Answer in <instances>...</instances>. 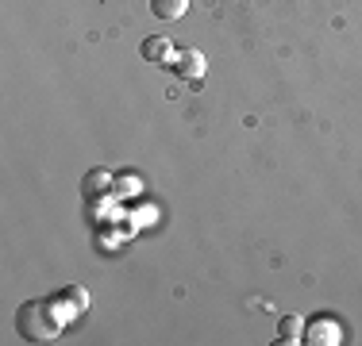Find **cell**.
Returning <instances> with one entry per match:
<instances>
[{
  "instance_id": "obj_1",
  "label": "cell",
  "mask_w": 362,
  "mask_h": 346,
  "mask_svg": "<svg viewBox=\"0 0 362 346\" xmlns=\"http://www.w3.org/2000/svg\"><path fill=\"white\" fill-rule=\"evenodd\" d=\"M54 308H58L54 300H28V304L16 311V331H20V339H28V342L54 339L58 327H62V316Z\"/></svg>"
},
{
  "instance_id": "obj_2",
  "label": "cell",
  "mask_w": 362,
  "mask_h": 346,
  "mask_svg": "<svg viewBox=\"0 0 362 346\" xmlns=\"http://www.w3.org/2000/svg\"><path fill=\"white\" fill-rule=\"evenodd\" d=\"M170 66L177 69V77H189V81H201L204 69H209V62H204L201 50H177V54L170 58Z\"/></svg>"
},
{
  "instance_id": "obj_3",
  "label": "cell",
  "mask_w": 362,
  "mask_h": 346,
  "mask_svg": "<svg viewBox=\"0 0 362 346\" xmlns=\"http://www.w3.org/2000/svg\"><path fill=\"white\" fill-rule=\"evenodd\" d=\"M305 342H313V346H335V342H339V327H335L327 316H320V319H313V323L305 327Z\"/></svg>"
},
{
  "instance_id": "obj_4",
  "label": "cell",
  "mask_w": 362,
  "mask_h": 346,
  "mask_svg": "<svg viewBox=\"0 0 362 346\" xmlns=\"http://www.w3.org/2000/svg\"><path fill=\"white\" fill-rule=\"evenodd\" d=\"M139 54L146 58V62H154V66H170V58H174V42H170L166 35H154V39H143Z\"/></svg>"
},
{
  "instance_id": "obj_5",
  "label": "cell",
  "mask_w": 362,
  "mask_h": 346,
  "mask_svg": "<svg viewBox=\"0 0 362 346\" xmlns=\"http://www.w3.org/2000/svg\"><path fill=\"white\" fill-rule=\"evenodd\" d=\"M305 327H308V323H305L300 316H281V319H278V339L289 342V346H293V342H305Z\"/></svg>"
},
{
  "instance_id": "obj_6",
  "label": "cell",
  "mask_w": 362,
  "mask_h": 346,
  "mask_svg": "<svg viewBox=\"0 0 362 346\" xmlns=\"http://www.w3.org/2000/svg\"><path fill=\"white\" fill-rule=\"evenodd\" d=\"M151 12L158 16V20L174 23V20H181V16L189 12V0H151Z\"/></svg>"
},
{
  "instance_id": "obj_7",
  "label": "cell",
  "mask_w": 362,
  "mask_h": 346,
  "mask_svg": "<svg viewBox=\"0 0 362 346\" xmlns=\"http://www.w3.org/2000/svg\"><path fill=\"white\" fill-rule=\"evenodd\" d=\"M108 173L105 169H97V173H89V177H85V185H89V193H105V189H108Z\"/></svg>"
}]
</instances>
